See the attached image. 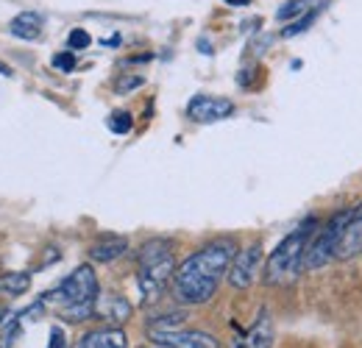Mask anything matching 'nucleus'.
I'll use <instances>...</instances> for the list:
<instances>
[{
  "instance_id": "6e6552de",
  "label": "nucleus",
  "mask_w": 362,
  "mask_h": 348,
  "mask_svg": "<svg viewBox=\"0 0 362 348\" xmlns=\"http://www.w3.org/2000/svg\"><path fill=\"white\" fill-rule=\"evenodd\" d=\"M234 115V103L228 98H215V95H195L187 106V117L195 123H218Z\"/></svg>"
},
{
  "instance_id": "ddd939ff",
  "label": "nucleus",
  "mask_w": 362,
  "mask_h": 348,
  "mask_svg": "<svg viewBox=\"0 0 362 348\" xmlns=\"http://www.w3.org/2000/svg\"><path fill=\"white\" fill-rule=\"evenodd\" d=\"M129 251V240L123 237H109V240H100L90 248V260L98 265H109V262L120 260L123 254Z\"/></svg>"
},
{
  "instance_id": "2eb2a0df",
  "label": "nucleus",
  "mask_w": 362,
  "mask_h": 348,
  "mask_svg": "<svg viewBox=\"0 0 362 348\" xmlns=\"http://www.w3.org/2000/svg\"><path fill=\"white\" fill-rule=\"evenodd\" d=\"M28 287H31V273H25V270H8L0 276V293L3 296L17 298V296L28 293Z\"/></svg>"
},
{
  "instance_id": "9d476101",
  "label": "nucleus",
  "mask_w": 362,
  "mask_h": 348,
  "mask_svg": "<svg viewBox=\"0 0 362 348\" xmlns=\"http://www.w3.org/2000/svg\"><path fill=\"white\" fill-rule=\"evenodd\" d=\"M273 318L268 309L259 312V318L251 323V329H245L243 335H237L234 348H273Z\"/></svg>"
},
{
  "instance_id": "aec40b11",
  "label": "nucleus",
  "mask_w": 362,
  "mask_h": 348,
  "mask_svg": "<svg viewBox=\"0 0 362 348\" xmlns=\"http://www.w3.org/2000/svg\"><path fill=\"white\" fill-rule=\"evenodd\" d=\"M53 67H56V70H62V73H70V70H76V56H73V50L56 53V56H53Z\"/></svg>"
},
{
  "instance_id": "f8f14e48",
  "label": "nucleus",
  "mask_w": 362,
  "mask_h": 348,
  "mask_svg": "<svg viewBox=\"0 0 362 348\" xmlns=\"http://www.w3.org/2000/svg\"><path fill=\"white\" fill-rule=\"evenodd\" d=\"M78 348H129V337L120 326H103V329L84 335Z\"/></svg>"
},
{
  "instance_id": "20e7f679",
  "label": "nucleus",
  "mask_w": 362,
  "mask_h": 348,
  "mask_svg": "<svg viewBox=\"0 0 362 348\" xmlns=\"http://www.w3.org/2000/svg\"><path fill=\"white\" fill-rule=\"evenodd\" d=\"M98 296H100V287H98V273H95V267H92V265H81V267H76V270L47 296L45 301H50V304L56 306V312H59V309H64V306L98 301Z\"/></svg>"
},
{
  "instance_id": "7ed1b4c3",
  "label": "nucleus",
  "mask_w": 362,
  "mask_h": 348,
  "mask_svg": "<svg viewBox=\"0 0 362 348\" xmlns=\"http://www.w3.org/2000/svg\"><path fill=\"white\" fill-rule=\"evenodd\" d=\"M176 273V257L170 243L165 240H151L139 251V265H136V282L142 301H156L165 290V284Z\"/></svg>"
},
{
  "instance_id": "f3484780",
  "label": "nucleus",
  "mask_w": 362,
  "mask_h": 348,
  "mask_svg": "<svg viewBox=\"0 0 362 348\" xmlns=\"http://www.w3.org/2000/svg\"><path fill=\"white\" fill-rule=\"evenodd\" d=\"M132 126H134V120H132V115L129 112H115L112 117H109V129H112V134H129L132 131Z\"/></svg>"
},
{
  "instance_id": "412c9836",
  "label": "nucleus",
  "mask_w": 362,
  "mask_h": 348,
  "mask_svg": "<svg viewBox=\"0 0 362 348\" xmlns=\"http://www.w3.org/2000/svg\"><path fill=\"white\" fill-rule=\"evenodd\" d=\"M47 348H64V332L62 329H53L50 332V346Z\"/></svg>"
},
{
  "instance_id": "f03ea898",
  "label": "nucleus",
  "mask_w": 362,
  "mask_h": 348,
  "mask_svg": "<svg viewBox=\"0 0 362 348\" xmlns=\"http://www.w3.org/2000/svg\"><path fill=\"white\" fill-rule=\"evenodd\" d=\"M317 220L307 218L296 231H290L268 257V265H265V282L268 284H287L293 282L301 267H304V251H307V243L310 237L315 234Z\"/></svg>"
},
{
  "instance_id": "6ab92c4d",
  "label": "nucleus",
  "mask_w": 362,
  "mask_h": 348,
  "mask_svg": "<svg viewBox=\"0 0 362 348\" xmlns=\"http://www.w3.org/2000/svg\"><path fill=\"white\" fill-rule=\"evenodd\" d=\"M67 45H70V50H84V47H90L92 45V37L84 31V28H73L70 37H67Z\"/></svg>"
},
{
  "instance_id": "423d86ee",
  "label": "nucleus",
  "mask_w": 362,
  "mask_h": 348,
  "mask_svg": "<svg viewBox=\"0 0 362 348\" xmlns=\"http://www.w3.org/2000/svg\"><path fill=\"white\" fill-rule=\"evenodd\" d=\"M151 343H156L159 348H221V343L201 329H148Z\"/></svg>"
},
{
  "instance_id": "4be33fe9",
  "label": "nucleus",
  "mask_w": 362,
  "mask_h": 348,
  "mask_svg": "<svg viewBox=\"0 0 362 348\" xmlns=\"http://www.w3.org/2000/svg\"><path fill=\"white\" fill-rule=\"evenodd\" d=\"M223 3H228V6H248L251 0H223Z\"/></svg>"
},
{
  "instance_id": "9b49d317",
  "label": "nucleus",
  "mask_w": 362,
  "mask_h": 348,
  "mask_svg": "<svg viewBox=\"0 0 362 348\" xmlns=\"http://www.w3.org/2000/svg\"><path fill=\"white\" fill-rule=\"evenodd\" d=\"M95 315L103 318L112 326H120L123 320L132 318V304L126 298H120V296H103V298L95 301Z\"/></svg>"
},
{
  "instance_id": "1a4fd4ad",
  "label": "nucleus",
  "mask_w": 362,
  "mask_h": 348,
  "mask_svg": "<svg viewBox=\"0 0 362 348\" xmlns=\"http://www.w3.org/2000/svg\"><path fill=\"white\" fill-rule=\"evenodd\" d=\"M362 254V204L357 209H349V218L343 223L337 248H334V260H351Z\"/></svg>"
},
{
  "instance_id": "a211bd4d",
  "label": "nucleus",
  "mask_w": 362,
  "mask_h": 348,
  "mask_svg": "<svg viewBox=\"0 0 362 348\" xmlns=\"http://www.w3.org/2000/svg\"><path fill=\"white\" fill-rule=\"evenodd\" d=\"M317 11H320V8H310V11H307V14H304V17H301V20L296 23V25H287V28H284L281 34H284V37H296V34H301V31H307V28L313 25V20H315V17H317Z\"/></svg>"
},
{
  "instance_id": "0eeeda50",
  "label": "nucleus",
  "mask_w": 362,
  "mask_h": 348,
  "mask_svg": "<svg viewBox=\"0 0 362 348\" xmlns=\"http://www.w3.org/2000/svg\"><path fill=\"white\" fill-rule=\"evenodd\" d=\"M259 267H262V245H257V243L254 245H245L243 251L234 254V260L228 265V273H226L228 284L234 290H248L254 284Z\"/></svg>"
},
{
  "instance_id": "dca6fc26",
  "label": "nucleus",
  "mask_w": 362,
  "mask_h": 348,
  "mask_svg": "<svg viewBox=\"0 0 362 348\" xmlns=\"http://www.w3.org/2000/svg\"><path fill=\"white\" fill-rule=\"evenodd\" d=\"M310 8V0H287L284 6H279V11H276V20H281V23H290V20H296L298 14H304Z\"/></svg>"
},
{
  "instance_id": "5701e85b",
  "label": "nucleus",
  "mask_w": 362,
  "mask_h": 348,
  "mask_svg": "<svg viewBox=\"0 0 362 348\" xmlns=\"http://www.w3.org/2000/svg\"><path fill=\"white\" fill-rule=\"evenodd\" d=\"M0 73H3V76H11V70H8L6 64H0Z\"/></svg>"
},
{
  "instance_id": "4468645a",
  "label": "nucleus",
  "mask_w": 362,
  "mask_h": 348,
  "mask_svg": "<svg viewBox=\"0 0 362 348\" xmlns=\"http://www.w3.org/2000/svg\"><path fill=\"white\" fill-rule=\"evenodd\" d=\"M8 31H11L14 37L31 42V40H37V37L42 34V17L34 14V11H23V14H17V17L8 23Z\"/></svg>"
},
{
  "instance_id": "39448f33",
  "label": "nucleus",
  "mask_w": 362,
  "mask_h": 348,
  "mask_svg": "<svg viewBox=\"0 0 362 348\" xmlns=\"http://www.w3.org/2000/svg\"><path fill=\"white\" fill-rule=\"evenodd\" d=\"M346 218H349V209L346 212H337L320 231L315 228V234L310 237L307 251H304V267L307 270H320V267L329 265V260H334V248H337V240H340V231H343Z\"/></svg>"
},
{
  "instance_id": "f257e3e1",
  "label": "nucleus",
  "mask_w": 362,
  "mask_h": 348,
  "mask_svg": "<svg viewBox=\"0 0 362 348\" xmlns=\"http://www.w3.org/2000/svg\"><path fill=\"white\" fill-rule=\"evenodd\" d=\"M234 254H237V248L231 240H215V243L204 245L201 251L189 254L181 265H176V273L170 279L173 296L187 306L206 304L218 293Z\"/></svg>"
}]
</instances>
